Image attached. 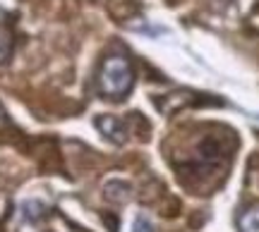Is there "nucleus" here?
<instances>
[{"label":"nucleus","instance_id":"obj_1","mask_svg":"<svg viewBox=\"0 0 259 232\" xmlns=\"http://www.w3.org/2000/svg\"><path fill=\"white\" fill-rule=\"evenodd\" d=\"M135 86V70L132 63L122 55H111L101 63L99 70V89L106 98L122 101Z\"/></svg>","mask_w":259,"mask_h":232},{"label":"nucleus","instance_id":"obj_2","mask_svg":"<svg viewBox=\"0 0 259 232\" xmlns=\"http://www.w3.org/2000/svg\"><path fill=\"white\" fill-rule=\"evenodd\" d=\"M96 130L101 132L106 139L115 144V146H120L127 141V125L120 120V118H113V115H101V118H96Z\"/></svg>","mask_w":259,"mask_h":232},{"label":"nucleus","instance_id":"obj_3","mask_svg":"<svg viewBox=\"0 0 259 232\" xmlns=\"http://www.w3.org/2000/svg\"><path fill=\"white\" fill-rule=\"evenodd\" d=\"M103 196L108 204H127L130 196H132V187L122 180H111L103 187Z\"/></svg>","mask_w":259,"mask_h":232},{"label":"nucleus","instance_id":"obj_4","mask_svg":"<svg viewBox=\"0 0 259 232\" xmlns=\"http://www.w3.org/2000/svg\"><path fill=\"white\" fill-rule=\"evenodd\" d=\"M19 208H22V220H24V223H31V225L41 223L48 215V206L44 204V201H38V199H27Z\"/></svg>","mask_w":259,"mask_h":232},{"label":"nucleus","instance_id":"obj_5","mask_svg":"<svg viewBox=\"0 0 259 232\" xmlns=\"http://www.w3.org/2000/svg\"><path fill=\"white\" fill-rule=\"evenodd\" d=\"M238 230L240 232H259V206H250L238 215Z\"/></svg>","mask_w":259,"mask_h":232},{"label":"nucleus","instance_id":"obj_6","mask_svg":"<svg viewBox=\"0 0 259 232\" xmlns=\"http://www.w3.org/2000/svg\"><path fill=\"white\" fill-rule=\"evenodd\" d=\"M10 55H12V34L0 24V65L8 63Z\"/></svg>","mask_w":259,"mask_h":232},{"label":"nucleus","instance_id":"obj_7","mask_svg":"<svg viewBox=\"0 0 259 232\" xmlns=\"http://www.w3.org/2000/svg\"><path fill=\"white\" fill-rule=\"evenodd\" d=\"M132 232H154V227H151V223H149L147 218L139 215L137 220H135V225H132Z\"/></svg>","mask_w":259,"mask_h":232},{"label":"nucleus","instance_id":"obj_8","mask_svg":"<svg viewBox=\"0 0 259 232\" xmlns=\"http://www.w3.org/2000/svg\"><path fill=\"white\" fill-rule=\"evenodd\" d=\"M5 125H8V115H5L3 105H0V127H5Z\"/></svg>","mask_w":259,"mask_h":232}]
</instances>
